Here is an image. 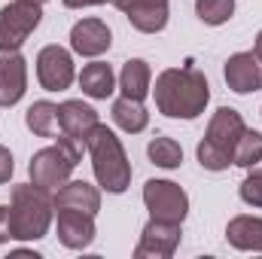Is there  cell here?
<instances>
[{"label":"cell","instance_id":"cell-20","mask_svg":"<svg viewBox=\"0 0 262 259\" xmlns=\"http://www.w3.org/2000/svg\"><path fill=\"white\" fill-rule=\"evenodd\" d=\"M25 125L37 137H58L61 134V119H58V104L52 101H34L25 113Z\"/></svg>","mask_w":262,"mask_h":259},{"label":"cell","instance_id":"cell-1","mask_svg":"<svg viewBox=\"0 0 262 259\" xmlns=\"http://www.w3.org/2000/svg\"><path fill=\"white\" fill-rule=\"evenodd\" d=\"M152 95L168 119H198L210 101V85L195 67H168L156 76Z\"/></svg>","mask_w":262,"mask_h":259},{"label":"cell","instance_id":"cell-29","mask_svg":"<svg viewBox=\"0 0 262 259\" xmlns=\"http://www.w3.org/2000/svg\"><path fill=\"white\" fill-rule=\"evenodd\" d=\"M253 49H256V52H262V31L256 34V46H253Z\"/></svg>","mask_w":262,"mask_h":259},{"label":"cell","instance_id":"cell-15","mask_svg":"<svg viewBox=\"0 0 262 259\" xmlns=\"http://www.w3.org/2000/svg\"><path fill=\"white\" fill-rule=\"evenodd\" d=\"M52 204H55V210L70 207V210H82V213L95 217L101 210V192L92 183H85V180H67L61 189H55Z\"/></svg>","mask_w":262,"mask_h":259},{"label":"cell","instance_id":"cell-6","mask_svg":"<svg viewBox=\"0 0 262 259\" xmlns=\"http://www.w3.org/2000/svg\"><path fill=\"white\" fill-rule=\"evenodd\" d=\"M43 21V3L12 0L0 9V49H21Z\"/></svg>","mask_w":262,"mask_h":259},{"label":"cell","instance_id":"cell-14","mask_svg":"<svg viewBox=\"0 0 262 259\" xmlns=\"http://www.w3.org/2000/svg\"><path fill=\"white\" fill-rule=\"evenodd\" d=\"M58 241L70 250H85L95 241V217L82 210H58Z\"/></svg>","mask_w":262,"mask_h":259},{"label":"cell","instance_id":"cell-28","mask_svg":"<svg viewBox=\"0 0 262 259\" xmlns=\"http://www.w3.org/2000/svg\"><path fill=\"white\" fill-rule=\"evenodd\" d=\"M67 9H82V6H101V3H107V0H61Z\"/></svg>","mask_w":262,"mask_h":259},{"label":"cell","instance_id":"cell-4","mask_svg":"<svg viewBox=\"0 0 262 259\" xmlns=\"http://www.w3.org/2000/svg\"><path fill=\"white\" fill-rule=\"evenodd\" d=\"M244 128H247V125H244V119H241L238 110L220 107V110L213 113L210 125H207L204 140L198 143V149H195L198 165H201L204 171H213V174H216V171H226V168L232 165V159H235V146H238Z\"/></svg>","mask_w":262,"mask_h":259},{"label":"cell","instance_id":"cell-16","mask_svg":"<svg viewBox=\"0 0 262 259\" xmlns=\"http://www.w3.org/2000/svg\"><path fill=\"white\" fill-rule=\"evenodd\" d=\"M58 119H61V134L85 143L89 131L98 125V110L82 101H64L58 104Z\"/></svg>","mask_w":262,"mask_h":259},{"label":"cell","instance_id":"cell-22","mask_svg":"<svg viewBox=\"0 0 262 259\" xmlns=\"http://www.w3.org/2000/svg\"><path fill=\"white\" fill-rule=\"evenodd\" d=\"M146 156H149L152 165H159L165 171H174V168L183 165V149L174 137H152L149 146H146Z\"/></svg>","mask_w":262,"mask_h":259},{"label":"cell","instance_id":"cell-11","mask_svg":"<svg viewBox=\"0 0 262 259\" xmlns=\"http://www.w3.org/2000/svg\"><path fill=\"white\" fill-rule=\"evenodd\" d=\"M28 89V61L18 49H0V107H15Z\"/></svg>","mask_w":262,"mask_h":259},{"label":"cell","instance_id":"cell-24","mask_svg":"<svg viewBox=\"0 0 262 259\" xmlns=\"http://www.w3.org/2000/svg\"><path fill=\"white\" fill-rule=\"evenodd\" d=\"M195 15L204 25H226L235 15V0H195Z\"/></svg>","mask_w":262,"mask_h":259},{"label":"cell","instance_id":"cell-5","mask_svg":"<svg viewBox=\"0 0 262 259\" xmlns=\"http://www.w3.org/2000/svg\"><path fill=\"white\" fill-rule=\"evenodd\" d=\"M76 165H79V159L67 149L64 143H55V146H46V149L34 153V159L28 165V174H31L34 186H40L46 192H55L70 180Z\"/></svg>","mask_w":262,"mask_h":259},{"label":"cell","instance_id":"cell-9","mask_svg":"<svg viewBox=\"0 0 262 259\" xmlns=\"http://www.w3.org/2000/svg\"><path fill=\"white\" fill-rule=\"evenodd\" d=\"M73 58L64 46L52 43V46H43L40 55H37V79L46 92H64L73 82Z\"/></svg>","mask_w":262,"mask_h":259},{"label":"cell","instance_id":"cell-23","mask_svg":"<svg viewBox=\"0 0 262 259\" xmlns=\"http://www.w3.org/2000/svg\"><path fill=\"white\" fill-rule=\"evenodd\" d=\"M259 159H262V134L259 131H253V128H244L241 140H238V146H235V159H232V165H238V168H253Z\"/></svg>","mask_w":262,"mask_h":259},{"label":"cell","instance_id":"cell-2","mask_svg":"<svg viewBox=\"0 0 262 259\" xmlns=\"http://www.w3.org/2000/svg\"><path fill=\"white\" fill-rule=\"evenodd\" d=\"M85 153L92 156V171L101 189L110 195H122L131 186V162L119 143V137L107 125H95L85 137Z\"/></svg>","mask_w":262,"mask_h":259},{"label":"cell","instance_id":"cell-27","mask_svg":"<svg viewBox=\"0 0 262 259\" xmlns=\"http://www.w3.org/2000/svg\"><path fill=\"white\" fill-rule=\"evenodd\" d=\"M12 238V220H9V204H0V244Z\"/></svg>","mask_w":262,"mask_h":259},{"label":"cell","instance_id":"cell-12","mask_svg":"<svg viewBox=\"0 0 262 259\" xmlns=\"http://www.w3.org/2000/svg\"><path fill=\"white\" fill-rule=\"evenodd\" d=\"M119 12H125L134 31L159 34L168 25V0H110Z\"/></svg>","mask_w":262,"mask_h":259},{"label":"cell","instance_id":"cell-8","mask_svg":"<svg viewBox=\"0 0 262 259\" xmlns=\"http://www.w3.org/2000/svg\"><path fill=\"white\" fill-rule=\"evenodd\" d=\"M180 235H183L180 223H165L149 217L134 247V259H171L180 247Z\"/></svg>","mask_w":262,"mask_h":259},{"label":"cell","instance_id":"cell-17","mask_svg":"<svg viewBox=\"0 0 262 259\" xmlns=\"http://www.w3.org/2000/svg\"><path fill=\"white\" fill-rule=\"evenodd\" d=\"M226 238L235 250H253V253H262V217H235L229 220L226 226Z\"/></svg>","mask_w":262,"mask_h":259},{"label":"cell","instance_id":"cell-19","mask_svg":"<svg viewBox=\"0 0 262 259\" xmlns=\"http://www.w3.org/2000/svg\"><path fill=\"white\" fill-rule=\"evenodd\" d=\"M79 89L95 98V101H107L116 89V76H113V67L104 64V61H92V64L82 67L79 73Z\"/></svg>","mask_w":262,"mask_h":259},{"label":"cell","instance_id":"cell-21","mask_svg":"<svg viewBox=\"0 0 262 259\" xmlns=\"http://www.w3.org/2000/svg\"><path fill=\"white\" fill-rule=\"evenodd\" d=\"M110 116H113V122H116L119 128L128 131V134H140V131L149 125V113H146L143 101H131V98H125V95L113 101Z\"/></svg>","mask_w":262,"mask_h":259},{"label":"cell","instance_id":"cell-30","mask_svg":"<svg viewBox=\"0 0 262 259\" xmlns=\"http://www.w3.org/2000/svg\"><path fill=\"white\" fill-rule=\"evenodd\" d=\"M34 3H46V0H34Z\"/></svg>","mask_w":262,"mask_h":259},{"label":"cell","instance_id":"cell-7","mask_svg":"<svg viewBox=\"0 0 262 259\" xmlns=\"http://www.w3.org/2000/svg\"><path fill=\"white\" fill-rule=\"evenodd\" d=\"M143 204H146L152 220H165V223H180L183 226V220L189 213V195L171 180H146Z\"/></svg>","mask_w":262,"mask_h":259},{"label":"cell","instance_id":"cell-3","mask_svg":"<svg viewBox=\"0 0 262 259\" xmlns=\"http://www.w3.org/2000/svg\"><path fill=\"white\" fill-rule=\"evenodd\" d=\"M52 195L34 183L12 186L9 201V220H12V238L15 241H40L46 238L52 226Z\"/></svg>","mask_w":262,"mask_h":259},{"label":"cell","instance_id":"cell-18","mask_svg":"<svg viewBox=\"0 0 262 259\" xmlns=\"http://www.w3.org/2000/svg\"><path fill=\"white\" fill-rule=\"evenodd\" d=\"M119 89L131 101H143L152 92V70L143 58H128L119 73Z\"/></svg>","mask_w":262,"mask_h":259},{"label":"cell","instance_id":"cell-10","mask_svg":"<svg viewBox=\"0 0 262 259\" xmlns=\"http://www.w3.org/2000/svg\"><path fill=\"white\" fill-rule=\"evenodd\" d=\"M226 85L238 95H250L262 89V52L250 49V52H235L226 67H223Z\"/></svg>","mask_w":262,"mask_h":259},{"label":"cell","instance_id":"cell-26","mask_svg":"<svg viewBox=\"0 0 262 259\" xmlns=\"http://www.w3.org/2000/svg\"><path fill=\"white\" fill-rule=\"evenodd\" d=\"M12 171H15V162H12V153H9L6 146H0V183H9V177H12Z\"/></svg>","mask_w":262,"mask_h":259},{"label":"cell","instance_id":"cell-13","mask_svg":"<svg viewBox=\"0 0 262 259\" xmlns=\"http://www.w3.org/2000/svg\"><path fill=\"white\" fill-rule=\"evenodd\" d=\"M113 34L101 18H82L70 28V49L82 58H98L110 49Z\"/></svg>","mask_w":262,"mask_h":259},{"label":"cell","instance_id":"cell-25","mask_svg":"<svg viewBox=\"0 0 262 259\" xmlns=\"http://www.w3.org/2000/svg\"><path fill=\"white\" fill-rule=\"evenodd\" d=\"M247 171L250 174L241 183V201L244 204H253V207H262V159L253 168H247Z\"/></svg>","mask_w":262,"mask_h":259}]
</instances>
